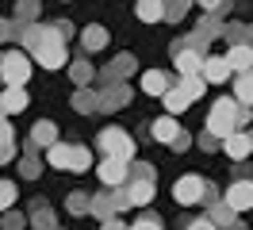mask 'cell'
Instances as JSON below:
<instances>
[{
  "label": "cell",
  "instance_id": "cell-30",
  "mask_svg": "<svg viewBox=\"0 0 253 230\" xmlns=\"http://www.w3.org/2000/svg\"><path fill=\"white\" fill-rule=\"evenodd\" d=\"M4 230H23V215H16V211H4Z\"/></svg>",
  "mask_w": 253,
  "mask_h": 230
},
{
  "label": "cell",
  "instance_id": "cell-17",
  "mask_svg": "<svg viewBox=\"0 0 253 230\" xmlns=\"http://www.w3.org/2000/svg\"><path fill=\"white\" fill-rule=\"evenodd\" d=\"M0 107H4V111H23V107H27V92L16 89V85H12V89H4V96H0Z\"/></svg>",
  "mask_w": 253,
  "mask_h": 230
},
{
  "label": "cell",
  "instance_id": "cell-19",
  "mask_svg": "<svg viewBox=\"0 0 253 230\" xmlns=\"http://www.w3.org/2000/svg\"><path fill=\"white\" fill-rule=\"evenodd\" d=\"M88 165H92V153H88V146H69V169H73V173H84Z\"/></svg>",
  "mask_w": 253,
  "mask_h": 230
},
{
  "label": "cell",
  "instance_id": "cell-35",
  "mask_svg": "<svg viewBox=\"0 0 253 230\" xmlns=\"http://www.w3.org/2000/svg\"><path fill=\"white\" fill-rule=\"evenodd\" d=\"M16 157V146L12 142H0V161H12Z\"/></svg>",
  "mask_w": 253,
  "mask_h": 230
},
{
  "label": "cell",
  "instance_id": "cell-23",
  "mask_svg": "<svg viewBox=\"0 0 253 230\" xmlns=\"http://www.w3.org/2000/svg\"><path fill=\"white\" fill-rule=\"evenodd\" d=\"M165 104H169V115H180V111L188 107V96H184L180 89H169L165 92Z\"/></svg>",
  "mask_w": 253,
  "mask_h": 230
},
{
  "label": "cell",
  "instance_id": "cell-25",
  "mask_svg": "<svg viewBox=\"0 0 253 230\" xmlns=\"http://www.w3.org/2000/svg\"><path fill=\"white\" fill-rule=\"evenodd\" d=\"M84 46H88V50L108 46V31H104V27H88V31H84Z\"/></svg>",
  "mask_w": 253,
  "mask_h": 230
},
{
  "label": "cell",
  "instance_id": "cell-9",
  "mask_svg": "<svg viewBox=\"0 0 253 230\" xmlns=\"http://www.w3.org/2000/svg\"><path fill=\"white\" fill-rule=\"evenodd\" d=\"M200 73H204V85H222L230 77V65H226V58H207L200 65Z\"/></svg>",
  "mask_w": 253,
  "mask_h": 230
},
{
  "label": "cell",
  "instance_id": "cell-3",
  "mask_svg": "<svg viewBox=\"0 0 253 230\" xmlns=\"http://www.w3.org/2000/svg\"><path fill=\"white\" fill-rule=\"evenodd\" d=\"M27 77H31V61L27 54H0V81H4V89H23L27 85Z\"/></svg>",
  "mask_w": 253,
  "mask_h": 230
},
{
  "label": "cell",
  "instance_id": "cell-27",
  "mask_svg": "<svg viewBox=\"0 0 253 230\" xmlns=\"http://www.w3.org/2000/svg\"><path fill=\"white\" fill-rule=\"evenodd\" d=\"M88 207H92V196H84V192H73V196H69V211L73 215H84Z\"/></svg>",
  "mask_w": 253,
  "mask_h": 230
},
{
  "label": "cell",
  "instance_id": "cell-21",
  "mask_svg": "<svg viewBox=\"0 0 253 230\" xmlns=\"http://www.w3.org/2000/svg\"><path fill=\"white\" fill-rule=\"evenodd\" d=\"M180 92L188 96V104H192V100H200V96H204V92H207L204 77H184V81H180Z\"/></svg>",
  "mask_w": 253,
  "mask_h": 230
},
{
  "label": "cell",
  "instance_id": "cell-22",
  "mask_svg": "<svg viewBox=\"0 0 253 230\" xmlns=\"http://www.w3.org/2000/svg\"><path fill=\"white\" fill-rule=\"evenodd\" d=\"M46 157H50L54 169H69V146H65V142H54V146L46 150Z\"/></svg>",
  "mask_w": 253,
  "mask_h": 230
},
{
  "label": "cell",
  "instance_id": "cell-12",
  "mask_svg": "<svg viewBox=\"0 0 253 230\" xmlns=\"http://www.w3.org/2000/svg\"><path fill=\"white\" fill-rule=\"evenodd\" d=\"M150 135L158 138V142H165V146H169V142H173V138L180 135V127H176V119H173V115H161V119L154 123V127H150Z\"/></svg>",
  "mask_w": 253,
  "mask_h": 230
},
{
  "label": "cell",
  "instance_id": "cell-15",
  "mask_svg": "<svg viewBox=\"0 0 253 230\" xmlns=\"http://www.w3.org/2000/svg\"><path fill=\"white\" fill-rule=\"evenodd\" d=\"M207 223H211L215 230H226V227H234V211H230L226 203H219V199H215V207L207 211Z\"/></svg>",
  "mask_w": 253,
  "mask_h": 230
},
{
  "label": "cell",
  "instance_id": "cell-36",
  "mask_svg": "<svg viewBox=\"0 0 253 230\" xmlns=\"http://www.w3.org/2000/svg\"><path fill=\"white\" fill-rule=\"evenodd\" d=\"M184 230H215L207 219H192V223H184Z\"/></svg>",
  "mask_w": 253,
  "mask_h": 230
},
{
  "label": "cell",
  "instance_id": "cell-34",
  "mask_svg": "<svg viewBox=\"0 0 253 230\" xmlns=\"http://www.w3.org/2000/svg\"><path fill=\"white\" fill-rule=\"evenodd\" d=\"M23 177H39V161H35V157H23Z\"/></svg>",
  "mask_w": 253,
  "mask_h": 230
},
{
  "label": "cell",
  "instance_id": "cell-39",
  "mask_svg": "<svg viewBox=\"0 0 253 230\" xmlns=\"http://www.w3.org/2000/svg\"><path fill=\"white\" fill-rule=\"evenodd\" d=\"M104 230H126V227L119 223V219H108V223H104Z\"/></svg>",
  "mask_w": 253,
  "mask_h": 230
},
{
  "label": "cell",
  "instance_id": "cell-24",
  "mask_svg": "<svg viewBox=\"0 0 253 230\" xmlns=\"http://www.w3.org/2000/svg\"><path fill=\"white\" fill-rule=\"evenodd\" d=\"M88 211H96L104 223H108L111 211H115V199H111V196H92V207H88Z\"/></svg>",
  "mask_w": 253,
  "mask_h": 230
},
{
  "label": "cell",
  "instance_id": "cell-18",
  "mask_svg": "<svg viewBox=\"0 0 253 230\" xmlns=\"http://www.w3.org/2000/svg\"><path fill=\"white\" fill-rule=\"evenodd\" d=\"M54 142H58V131H54V123H39V127H35L31 131V150L35 146H54Z\"/></svg>",
  "mask_w": 253,
  "mask_h": 230
},
{
  "label": "cell",
  "instance_id": "cell-33",
  "mask_svg": "<svg viewBox=\"0 0 253 230\" xmlns=\"http://www.w3.org/2000/svg\"><path fill=\"white\" fill-rule=\"evenodd\" d=\"M134 181H150L154 184V169L150 165H134Z\"/></svg>",
  "mask_w": 253,
  "mask_h": 230
},
{
  "label": "cell",
  "instance_id": "cell-14",
  "mask_svg": "<svg viewBox=\"0 0 253 230\" xmlns=\"http://www.w3.org/2000/svg\"><path fill=\"white\" fill-rule=\"evenodd\" d=\"M138 19L142 23H161L165 19V0H138Z\"/></svg>",
  "mask_w": 253,
  "mask_h": 230
},
{
  "label": "cell",
  "instance_id": "cell-1",
  "mask_svg": "<svg viewBox=\"0 0 253 230\" xmlns=\"http://www.w3.org/2000/svg\"><path fill=\"white\" fill-rule=\"evenodd\" d=\"M238 131V104L234 100H215L211 104V115H207V135L211 138H226V135H234Z\"/></svg>",
  "mask_w": 253,
  "mask_h": 230
},
{
  "label": "cell",
  "instance_id": "cell-28",
  "mask_svg": "<svg viewBox=\"0 0 253 230\" xmlns=\"http://www.w3.org/2000/svg\"><path fill=\"white\" fill-rule=\"evenodd\" d=\"M16 203V184L12 181H0V211H8Z\"/></svg>",
  "mask_w": 253,
  "mask_h": 230
},
{
  "label": "cell",
  "instance_id": "cell-11",
  "mask_svg": "<svg viewBox=\"0 0 253 230\" xmlns=\"http://www.w3.org/2000/svg\"><path fill=\"white\" fill-rule=\"evenodd\" d=\"M35 61L42 69H62L65 65V46H46V50H35Z\"/></svg>",
  "mask_w": 253,
  "mask_h": 230
},
{
  "label": "cell",
  "instance_id": "cell-6",
  "mask_svg": "<svg viewBox=\"0 0 253 230\" xmlns=\"http://www.w3.org/2000/svg\"><path fill=\"white\" fill-rule=\"evenodd\" d=\"M226 207H230L234 215L250 211V207H253V181H234V184H230V192H226Z\"/></svg>",
  "mask_w": 253,
  "mask_h": 230
},
{
  "label": "cell",
  "instance_id": "cell-32",
  "mask_svg": "<svg viewBox=\"0 0 253 230\" xmlns=\"http://www.w3.org/2000/svg\"><path fill=\"white\" fill-rule=\"evenodd\" d=\"M169 146H173V150H188V146H192V135H188V131H180V135H176Z\"/></svg>",
  "mask_w": 253,
  "mask_h": 230
},
{
  "label": "cell",
  "instance_id": "cell-40",
  "mask_svg": "<svg viewBox=\"0 0 253 230\" xmlns=\"http://www.w3.org/2000/svg\"><path fill=\"white\" fill-rule=\"evenodd\" d=\"M204 4H207V8H211V4H219V0H204Z\"/></svg>",
  "mask_w": 253,
  "mask_h": 230
},
{
  "label": "cell",
  "instance_id": "cell-13",
  "mask_svg": "<svg viewBox=\"0 0 253 230\" xmlns=\"http://www.w3.org/2000/svg\"><path fill=\"white\" fill-rule=\"evenodd\" d=\"M142 89L150 92V96H165V92H169V77L161 73V69H146L142 73Z\"/></svg>",
  "mask_w": 253,
  "mask_h": 230
},
{
  "label": "cell",
  "instance_id": "cell-8",
  "mask_svg": "<svg viewBox=\"0 0 253 230\" xmlns=\"http://www.w3.org/2000/svg\"><path fill=\"white\" fill-rule=\"evenodd\" d=\"M123 196H126V203H130V207H146V203L154 199V184H150V181H130V184L123 188Z\"/></svg>",
  "mask_w": 253,
  "mask_h": 230
},
{
  "label": "cell",
  "instance_id": "cell-41",
  "mask_svg": "<svg viewBox=\"0 0 253 230\" xmlns=\"http://www.w3.org/2000/svg\"><path fill=\"white\" fill-rule=\"evenodd\" d=\"M0 119H4V107H0Z\"/></svg>",
  "mask_w": 253,
  "mask_h": 230
},
{
  "label": "cell",
  "instance_id": "cell-2",
  "mask_svg": "<svg viewBox=\"0 0 253 230\" xmlns=\"http://www.w3.org/2000/svg\"><path fill=\"white\" fill-rule=\"evenodd\" d=\"M96 146L108 153V157H119V161H130V157H134V138L126 135L123 127H108V131H100Z\"/></svg>",
  "mask_w": 253,
  "mask_h": 230
},
{
  "label": "cell",
  "instance_id": "cell-37",
  "mask_svg": "<svg viewBox=\"0 0 253 230\" xmlns=\"http://www.w3.org/2000/svg\"><path fill=\"white\" fill-rule=\"evenodd\" d=\"M73 77H77L81 85H84V81H88V77H92V69H88V65H73Z\"/></svg>",
  "mask_w": 253,
  "mask_h": 230
},
{
  "label": "cell",
  "instance_id": "cell-29",
  "mask_svg": "<svg viewBox=\"0 0 253 230\" xmlns=\"http://www.w3.org/2000/svg\"><path fill=\"white\" fill-rule=\"evenodd\" d=\"M126 230H161V219H154V215H146V219H138L134 227H126Z\"/></svg>",
  "mask_w": 253,
  "mask_h": 230
},
{
  "label": "cell",
  "instance_id": "cell-26",
  "mask_svg": "<svg viewBox=\"0 0 253 230\" xmlns=\"http://www.w3.org/2000/svg\"><path fill=\"white\" fill-rule=\"evenodd\" d=\"M31 223H35V230H54V215L42 207V203H35V215H31Z\"/></svg>",
  "mask_w": 253,
  "mask_h": 230
},
{
  "label": "cell",
  "instance_id": "cell-31",
  "mask_svg": "<svg viewBox=\"0 0 253 230\" xmlns=\"http://www.w3.org/2000/svg\"><path fill=\"white\" fill-rule=\"evenodd\" d=\"M73 104H77L81 111H92V107H96V100H92V92H81V96L73 100Z\"/></svg>",
  "mask_w": 253,
  "mask_h": 230
},
{
  "label": "cell",
  "instance_id": "cell-16",
  "mask_svg": "<svg viewBox=\"0 0 253 230\" xmlns=\"http://www.w3.org/2000/svg\"><path fill=\"white\" fill-rule=\"evenodd\" d=\"M200 65H204V58L192 54V50H180V54H176V69H180V77H200Z\"/></svg>",
  "mask_w": 253,
  "mask_h": 230
},
{
  "label": "cell",
  "instance_id": "cell-20",
  "mask_svg": "<svg viewBox=\"0 0 253 230\" xmlns=\"http://www.w3.org/2000/svg\"><path fill=\"white\" fill-rule=\"evenodd\" d=\"M234 104H253V73H242L238 77V85H234Z\"/></svg>",
  "mask_w": 253,
  "mask_h": 230
},
{
  "label": "cell",
  "instance_id": "cell-38",
  "mask_svg": "<svg viewBox=\"0 0 253 230\" xmlns=\"http://www.w3.org/2000/svg\"><path fill=\"white\" fill-rule=\"evenodd\" d=\"M12 138H16V135H12V127L0 119V142H12Z\"/></svg>",
  "mask_w": 253,
  "mask_h": 230
},
{
  "label": "cell",
  "instance_id": "cell-4",
  "mask_svg": "<svg viewBox=\"0 0 253 230\" xmlns=\"http://www.w3.org/2000/svg\"><path fill=\"white\" fill-rule=\"evenodd\" d=\"M204 188H207L204 177L188 173V177H180V181L173 184V196H176V203H180V207H196V203L204 199Z\"/></svg>",
  "mask_w": 253,
  "mask_h": 230
},
{
  "label": "cell",
  "instance_id": "cell-10",
  "mask_svg": "<svg viewBox=\"0 0 253 230\" xmlns=\"http://www.w3.org/2000/svg\"><path fill=\"white\" fill-rule=\"evenodd\" d=\"M226 65H230V73H250V65H253V50L250 46H230V54H226Z\"/></svg>",
  "mask_w": 253,
  "mask_h": 230
},
{
  "label": "cell",
  "instance_id": "cell-7",
  "mask_svg": "<svg viewBox=\"0 0 253 230\" xmlns=\"http://www.w3.org/2000/svg\"><path fill=\"white\" fill-rule=\"evenodd\" d=\"M222 150L230 153L234 161H246V157L253 153V135H246V131H234V135L222 138Z\"/></svg>",
  "mask_w": 253,
  "mask_h": 230
},
{
  "label": "cell",
  "instance_id": "cell-5",
  "mask_svg": "<svg viewBox=\"0 0 253 230\" xmlns=\"http://www.w3.org/2000/svg\"><path fill=\"white\" fill-rule=\"evenodd\" d=\"M126 177H130V161H119V157H104V165H100V181L108 184V188H123Z\"/></svg>",
  "mask_w": 253,
  "mask_h": 230
}]
</instances>
